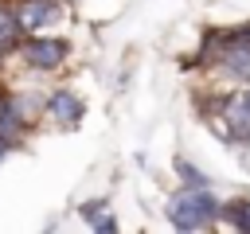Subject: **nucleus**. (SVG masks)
<instances>
[{
    "label": "nucleus",
    "instance_id": "obj_4",
    "mask_svg": "<svg viewBox=\"0 0 250 234\" xmlns=\"http://www.w3.org/2000/svg\"><path fill=\"white\" fill-rule=\"evenodd\" d=\"M12 12L20 20V31L35 35V31H51V27L66 23L70 4H62V0H12Z\"/></svg>",
    "mask_w": 250,
    "mask_h": 234
},
{
    "label": "nucleus",
    "instance_id": "obj_11",
    "mask_svg": "<svg viewBox=\"0 0 250 234\" xmlns=\"http://www.w3.org/2000/svg\"><path fill=\"white\" fill-rule=\"evenodd\" d=\"M4 62H8V55H4V51H0V74H4Z\"/></svg>",
    "mask_w": 250,
    "mask_h": 234
},
{
    "label": "nucleus",
    "instance_id": "obj_5",
    "mask_svg": "<svg viewBox=\"0 0 250 234\" xmlns=\"http://www.w3.org/2000/svg\"><path fill=\"white\" fill-rule=\"evenodd\" d=\"M82 117H86V101H82L70 86H55V90L43 98V121H47V125H55V129H74Z\"/></svg>",
    "mask_w": 250,
    "mask_h": 234
},
{
    "label": "nucleus",
    "instance_id": "obj_3",
    "mask_svg": "<svg viewBox=\"0 0 250 234\" xmlns=\"http://www.w3.org/2000/svg\"><path fill=\"white\" fill-rule=\"evenodd\" d=\"M207 74L219 78V82H227V86H246V82H250V43H246V39H234V35L223 27V51H219V58L207 66ZM227 86H223V90H227Z\"/></svg>",
    "mask_w": 250,
    "mask_h": 234
},
{
    "label": "nucleus",
    "instance_id": "obj_8",
    "mask_svg": "<svg viewBox=\"0 0 250 234\" xmlns=\"http://www.w3.org/2000/svg\"><path fill=\"white\" fill-rule=\"evenodd\" d=\"M223 226L238 230V234H250V199L238 195V199H223V214H219Z\"/></svg>",
    "mask_w": 250,
    "mask_h": 234
},
{
    "label": "nucleus",
    "instance_id": "obj_2",
    "mask_svg": "<svg viewBox=\"0 0 250 234\" xmlns=\"http://www.w3.org/2000/svg\"><path fill=\"white\" fill-rule=\"evenodd\" d=\"M12 55L31 74H59L70 62V43L62 35H55V31H35V35H23Z\"/></svg>",
    "mask_w": 250,
    "mask_h": 234
},
{
    "label": "nucleus",
    "instance_id": "obj_7",
    "mask_svg": "<svg viewBox=\"0 0 250 234\" xmlns=\"http://www.w3.org/2000/svg\"><path fill=\"white\" fill-rule=\"evenodd\" d=\"M8 90V98H12V105H16V113L27 121V125H39L43 121V98L47 94H39V90H12V86H4Z\"/></svg>",
    "mask_w": 250,
    "mask_h": 234
},
{
    "label": "nucleus",
    "instance_id": "obj_1",
    "mask_svg": "<svg viewBox=\"0 0 250 234\" xmlns=\"http://www.w3.org/2000/svg\"><path fill=\"white\" fill-rule=\"evenodd\" d=\"M219 214H223V199L211 191V187H176L164 203V218L168 226L176 230H211L219 226Z\"/></svg>",
    "mask_w": 250,
    "mask_h": 234
},
{
    "label": "nucleus",
    "instance_id": "obj_6",
    "mask_svg": "<svg viewBox=\"0 0 250 234\" xmlns=\"http://www.w3.org/2000/svg\"><path fill=\"white\" fill-rule=\"evenodd\" d=\"M78 214H82V222L94 226L98 234H117V214L109 211L105 199H86V203L78 207Z\"/></svg>",
    "mask_w": 250,
    "mask_h": 234
},
{
    "label": "nucleus",
    "instance_id": "obj_10",
    "mask_svg": "<svg viewBox=\"0 0 250 234\" xmlns=\"http://www.w3.org/2000/svg\"><path fill=\"white\" fill-rule=\"evenodd\" d=\"M176 179H180V187H211V179L184 156H176Z\"/></svg>",
    "mask_w": 250,
    "mask_h": 234
},
{
    "label": "nucleus",
    "instance_id": "obj_12",
    "mask_svg": "<svg viewBox=\"0 0 250 234\" xmlns=\"http://www.w3.org/2000/svg\"><path fill=\"white\" fill-rule=\"evenodd\" d=\"M62 4H74V0H62Z\"/></svg>",
    "mask_w": 250,
    "mask_h": 234
},
{
    "label": "nucleus",
    "instance_id": "obj_9",
    "mask_svg": "<svg viewBox=\"0 0 250 234\" xmlns=\"http://www.w3.org/2000/svg\"><path fill=\"white\" fill-rule=\"evenodd\" d=\"M20 39H23V31H20V20L12 12V0H0V51L12 55L20 47Z\"/></svg>",
    "mask_w": 250,
    "mask_h": 234
}]
</instances>
